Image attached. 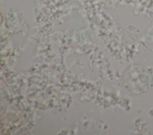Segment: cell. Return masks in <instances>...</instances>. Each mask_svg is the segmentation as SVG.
I'll use <instances>...</instances> for the list:
<instances>
[{"mask_svg":"<svg viewBox=\"0 0 153 135\" xmlns=\"http://www.w3.org/2000/svg\"><path fill=\"white\" fill-rule=\"evenodd\" d=\"M150 75L149 71L143 67H133L126 75V85L128 90L134 93L145 92L150 85Z\"/></svg>","mask_w":153,"mask_h":135,"instance_id":"6da1fadb","label":"cell"}]
</instances>
